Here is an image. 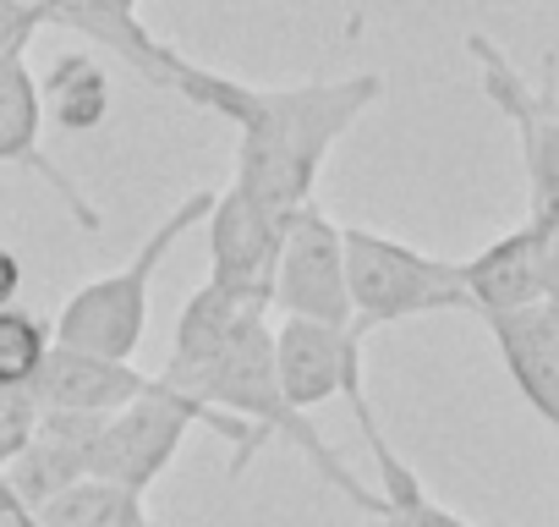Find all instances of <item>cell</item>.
<instances>
[{"instance_id": "1", "label": "cell", "mask_w": 559, "mask_h": 527, "mask_svg": "<svg viewBox=\"0 0 559 527\" xmlns=\"http://www.w3.org/2000/svg\"><path fill=\"white\" fill-rule=\"evenodd\" d=\"M170 94L236 127L230 181L269 214L292 220L297 209L313 203L319 171L335 154V143L362 121V110L384 99V78L352 72V78H313V83H241L176 50Z\"/></svg>"}, {"instance_id": "2", "label": "cell", "mask_w": 559, "mask_h": 527, "mask_svg": "<svg viewBox=\"0 0 559 527\" xmlns=\"http://www.w3.org/2000/svg\"><path fill=\"white\" fill-rule=\"evenodd\" d=\"M209 209H214V192H209V187L187 192V198L143 236V247L121 264V270H110V276H99V281H88V286H78V292L61 303V314H56V325H50V341L67 347V352L132 363L138 347H143V336H148V292H154L159 264L170 258V247H176L192 225L209 220Z\"/></svg>"}, {"instance_id": "3", "label": "cell", "mask_w": 559, "mask_h": 527, "mask_svg": "<svg viewBox=\"0 0 559 527\" xmlns=\"http://www.w3.org/2000/svg\"><path fill=\"white\" fill-rule=\"evenodd\" d=\"M192 429H214L219 440H230V472H241V467L263 450V440H258L252 429H241V423L209 412L203 401H192V396L159 385V374H154V385H148L138 401H127L121 412H110V418L99 423L88 478H94V483H110V489H127V494L143 500V494L154 489V478L176 461V450H181V440H187Z\"/></svg>"}, {"instance_id": "4", "label": "cell", "mask_w": 559, "mask_h": 527, "mask_svg": "<svg viewBox=\"0 0 559 527\" xmlns=\"http://www.w3.org/2000/svg\"><path fill=\"white\" fill-rule=\"evenodd\" d=\"M346 253V297H352V336L368 341L373 330L466 308V286L450 258H433L412 242H395L368 225H341Z\"/></svg>"}, {"instance_id": "5", "label": "cell", "mask_w": 559, "mask_h": 527, "mask_svg": "<svg viewBox=\"0 0 559 527\" xmlns=\"http://www.w3.org/2000/svg\"><path fill=\"white\" fill-rule=\"evenodd\" d=\"M466 56L477 61V83L488 105L515 127L532 220L559 214V56H543V83L521 78V67L488 34H466Z\"/></svg>"}, {"instance_id": "6", "label": "cell", "mask_w": 559, "mask_h": 527, "mask_svg": "<svg viewBox=\"0 0 559 527\" xmlns=\"http://www.w3.org/2000/svg\"><path fill=\"white\" fill-rule=\"evenodd\" d=\"M269 308H280V319H308V325L352 330L341 220H330L319 209V198L308 209H297L292 225H286V247H280V264H274Z\"/></svg>"}, {"instance_id": "7", "label": "cell", "mask_w": 559, "mask_h": 527, "mask_svg": "<svg viewBox=\"0 0 559 527\" xmlns=\"http://www.w3.org/2000/svg\"><path fill=\"white\" fill-rule=\"evenodd\" d=\"M286 225L292 220L269 214L236 181H225L214 192L209 220H203V236H209V286H219L225 297L269 314L274 264H280V247H286Z\"/></svg>"}, {"instance_id": "8", "label": "cell", "mask_w": 559, "mask_h": 527, "mask_svg": "<svg viewBox=\"0 0 559 527\" xmlns=\"http://www.w3.org/2000/svg\"><path fill=\"white\" fill-rule=\"evenodd\" d=\"M274 374H280V396H286L302 418L313 407H324L330 396L362 401V341L352 330H330V325H308V319H280L274 325Z\"/></svg>"}, {"instance_id": "9", "label": "cell", "mask_w": 559, "mask_h": 527, "mask_svg": "<svg viewBox=\"0 0 559 527\" xmlns=\"http://www.w3.org/2000/svg\"><path fill=\"white\" fill-rule=\"evenodd\" d=\"M99 423L105 418H83V412H39L28 445L0 467V494H7L12 505H23L28 516H39L67 489L88 483Z\"/></svg>"}, {"instance_id": "10", "label": "cell", "mask_w": 559, "mask_h": 527, "mask_svg": "<svg viewBox=\"0 0 559 527\" xmlns=\"http://www.w3.org/2000/svg\"><path fill=\"white\" fill-rule=\"evenodd\" d=\"M0 165H17V171H34L67 209L83 231H99L105 214L99 203L50 160L45 149V105H39V78L28 72V61H0Z\"/></svg>"}, {"instance_id": "11", "label": "cell", "mask_w": 559, "mask_h": 527, "mask_svg": "<svg viewBox=\"0 0 559 527\" xmlns=\"http://www.w3.org/2000/svg\"><path fill=\"white\" fill-rule=\"evenodd\" d=\"M483 325H488V336L499 347L504 374L526 396V407L548 429H559V303L537 297V303H526L515 314H488Z\"/></svg>"}, {"instance_id": "12", "label": "cell", "mask_w": 559, "mask_h": 527, "mask_svg": "<svg viewBox=\"0 0 559 527\" xmlns=\"http://www.w3.org/2000/svg\"><path fill=\"white\" fill-rule=\"evenodd\" d=\"M154 385V374H138L132 363H110V358H88V352H67L50 347L39 379H34V407L39 412H83V418H110L127 401H138Z\"/></svg>"}, {"instance_id": "13", "label": "cell", "mask_w": 559, "mask_h": 527, "mask_svg": "<svg viewBox=\"0 0 559 527\" xmlns=\"http://www.w3.org/2000/svg\"><path fill=\"white\" fill-rule=\"evenodd\" d=\"M461 286H466V314L488 319V314H515L526 303L543 297V270H537V236L521 220L515 231L493 236L483 253L461 258Z\"/></svg>"}, {"instance_id": "14", "label": "cell", "mask_w": 559, "mask_h": 527, "mask_svg": "<svg viewBox=\"0 0 559 527\" xmlns=\"http://www.w3.org/2000/svg\"><path fill=\"white\" fill-rule=\"evenodd\" d=\"M45 23H61L94 45H105L110 56H121L138 78H148L154 89L170 94V61L176 50L159 45L143 23H138V0H50Z\"/></svg>"}, {"instance_id": "15", "label": "cell", "mask_w": 559, "mask_h": 527, "mask_svg": "<svg viewBox=\"0 0 559 527\" xmlns=\"http://www.w3.org/2000/svg\"><path fill=\"white\" fill-rule=\"evenodd\" d=\"M352 412H357V429H362L368 456H373V467H379V489H373L379 500H373V511H368V527H472L461 511L439 505V500L423 489L417 467L384 440V429H379L368 396L352 401Z\"/></svg>"}, {"instance_id": "16", "label": "cell", "mask_w": 559, "mask_h": 527, "mask_svg": "<svg viewBox=\"0 0 559 527\" xmlns=\"http://www.w3.org/2000/svg\"><path fill=\"white\" fill-rule=\"evenodd\" d=\"M247 314H263V308H247V303H236V297H225L219 286H209V281H203V286L181 303V314H176L170 363H165L159 385H170V390L192 396L198 374H203V368L225 352V341L236 336V325H241Z\"/></svg>"}, {"instance_id": "17", "label": "cell", "mask_w": 559, "mask_h": 527, "mask_svg": "<svg viewBox=\"0 0 559 527\" xmlns=\"http://www.w3.org/2000/svg\"><path fill=\"white\" fill-rule=\"evenodd\" d=\"M39 105L61 132H99L110 116V72L88 50H61L39 78Z\"/></svg>"}, {"instance_id": "18", "label": "cell", "mask_w": 559, "mask_h": 527, "mask_svg": "<svg viewBox=\"0 0 559 527\" xmlns=\"http://www.w3.org/2000/svg\"><path fill=\"white\" fill-rule=\"evenodd\" d=\"M39 527H154V516L143 511L138 494L127 489H110V483H78L67 489L61 500H50L39 516Z\"/></svg>"}, {"instance_id": "19", "label": "cell", "mask_w": 559, "mask_h": 527, "mask_svg": "<svg viewBox=\"0 0 559 527\" xmlns=\"http://www.w3.org/2000/svg\"><path fill=\"white\" fill-rule=\"evenodd\" d=\"M50 325L34 319L28 308L0 314V390H34L45 358H50Z\"/></svg>"}, {"instance_id": "20", "label": "cell", "mask_w": 559, "mask_h": 527, "mask_svg": "<svg viewBox=\"0 0 559 527\" xmlns=\"http://www.w3.org/2000/svg\"><path fill=\"white\" fill-rule=\"evenodd\" d=\"M34 423H39L34 390H0V467H7V461L28 445Z\"/></svg>"}, {"instance_id": "21", "label": "cell", "mask_w": 559, "mask_h": 527, "mask_svg": "<svg viewBox=\"0 0 559 527\" xmlns=\"http://www.w3.org/2000/svg\"><path fill=\"white\" fill-rule=\"evenodd\" d=\"M45 28V17L34 7H23V0H0V61H23L28 39Z\"/></svg>"}, {"instance_id": "22", "label": "cell", "mask_w": 559, "mask_h": 527, "mask_svg": "<svg viewBox=\"0 0 559 527\" xmlns=\"http://www.w3.org/2000/svg\"><path fill=\"white\" fill-rule=\"evenodd\" d=\"M532 236H537V270H543V297L559 303V214H526Z\"/></svg>"}, {"instance_id": "23", "label": "cell", "mask_w": 559, "mask_h": 527, "mask_svg": "<svg viewBox=\"0 0 559 527\" xmlns=\"http://www.w3.org/2000/svg\"><path fill=\"white\" fill-rule=\"evenodd\" d=\"M17 292H23V258L0 242V314L17 308Z\"/></svg>"}, {"instance_id": "24", "label": "cell", "mask_w": 559, "mask_h": 527, "mask_svg": "<svg viewBox=\"0 0 559 527\" xmlns=\"http://www.w3.org/2000/svg\"><path fill=\"white\" fill-rule=\"evenodd\" d=\"M0 527H39V522H34L23 505H12L7 494H0Z\"/></svg>"}]
</instances>
